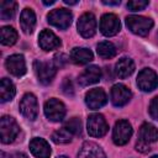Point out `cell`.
Segmentation results:
<instances>
[{
    "label": "cell",
    "instance_id": "d4e9b609",
    "mask_svg": "<svg viewBox=\"0 0 158 158\" xmlns=\"http://www.w3.org/2000/svg\"><path fill=\"white\" fill-rule=\"evenodd\" d=\"M16 9H17V4L15 1H9V0L1 1L0 2V16H1V20L7 21V20L12 19L15 16V14H16Z\"/></svg>",
    "mask_w": 158,
    "mask_h": 158
},
{
    "label": "cell",
    "instance_id": "9a60e30c",
    "mask_svg": "<svg viewBox=\"0 0 158 158\" xmlns=\"http://www.w3.org/2000/svg\"><path fill=\"white\" fill-rule=\"evenodd\" d=\"M38 44L43 51H53L60 46V40L49 30H43L38 36Z\"/></svg>",
    "mask_w": 158,
    "mask_h": 158
},
{
    "label": "cell",
    "instance_id": "8fae6325",
    "mask_svg": "<svg viewBox=\"0 0 158 158\" xmlns=\"http://www.w3.org/2000/svg\"><path fill=\"white\" fill-rule=\"evenodd\" d=\"M78 31L85 38H90L95 35V32H96V19L91 12H85L79 17Z\"/></svg>",
    "mask_w": 158,
    "mask_h": 158
},
{
    "label": "cell",
    "instance_id": "9c48e42d",
    "mask_svg": "<svg viewBox=\"0 0 158 158\" xmlns=\"http://www.w3.org/2000/svg\"><path fill=\"white\" fill-rule=\"evenodd\" d=\"M35 72H36L38 80L42 84L47 85L53 80V78L56 75V65L49 62L36 60L35 62Z\"/></svg>",
    "mask_w": 158,
    "mask_h": 158
},
{
    "label": "cell",
    "instance_id": "5bb4252c",
    "mask_svg": "<svg viewBox=\"0 0 158 158\" xmlns=\"http://www.w3.org/2000/svg\"><path fill=\"white\" fill-rule=\"evenodd\" d=\"M106 101H107V96H106L105 91L100 88L91 89L85 95V102L89 106V109H91V110L100 109L101 106H104L106 104Z\"/></svg>",
    "mask_w": 158,
    "mask_h": 158
},
{
    "label": "cell",
    "instance_id": "277c9868",
    "mask_svg": "<svg viewBox=\"0 0 158 158\" xmlns=\"http://www.w3.org/2000/svg\"><path fill=\"white\" fill-rule=\"evenodd\" d=\"M44 115L49 121L58 122L65 116V106L58 99H49L44 102Z\"/></svg>",
    "mask_w": 158,
    "mask_h": 158
},
{
    "label": "cell",
    "instance_id": "6da1fadb",
    "mask_svg": "<svg viewBox=\"0 0 158 158\" xmlns=\"http://www.w3.org/2000/svg\"><path fill=\"white\" fill-rule=\"evenodd\" d=\"M126 25L131 32L138 36H147L153 27V20L144 16L131 15L126 17Z\"/></svg>",
    "mask_w": 158,
    "mask_h": 158
},
{
    "label": "cell",
    "instance_id": "74e56055",
    "mask_svg": "<svg viewBox=\"0 0 158 158\" xmlns=\"http://www.w3.org/2000/svg\"><path fill=\"white\" fill-rule=\"evenodd\" d=\"M57 158H68V157H65V156H59V157H57Z\"/></svg>",
    "mask_w": 158,
    "mask_h": 158
},
{
    "label": "cell",
    "instance_id": "83f0119b",
    "mask_svg": "<svg viewBox=\"0 0 158 158\" xmlns=\"http://www.w3.org/2000/svg\"><path fill=\"white\" fill-rule=\"evenodd\" d=\"M148 1L146 0H132V1H128L127 2V9L130 11H139V10H143L146 6H148Z\"/></svg>",
    "mask_w": 158,
    "mask_h": 158
},
{
    "label": "cell",
    "instance_id": "484cf974",
    "mask_svg": "<svg viewBox=\"0 0 158 158\" xmlns=\"http://www.w3.org/2000/svg\"><path fill=\"white\" fill-rule=\"evenodd\" d=\"M96 52H98L99 57H101L104 59H110V58L116 56V47L111 42L104 41V42H100L98 44Z\"/></svg>",
    "mask_w": 158,
    "mask_h": 158
},
{
    "label": "cell",
    "instance_id": "44dd1931",
    "mask_svg": "<svg viewBox=\"0 0 158 158\" xmlns=\"http://www.w3.org/2000/svg\"><path fill=\"white\" fill-rule=\"evenodd\" d=\"M70 59L75 64H79V65L86 64V63L93 60V52L90 49H88V48L75 47L70 52Z\"/></svg>",
    "mask_w": 158,
    "mask_h": 158
},
{
    "label": "cell",
    "instance_id": "e575fe53",
    "mask_svg": "<svg viewBox=\"0 0 158 158\" xmlns=\"http://www.w3.org/2000/svg\"><path fill=\"white\" fill-rule=\"evenodd\" d=\"M14 158H28L25 153H16L15 156H14Z\"/></svg>",
    "mask_w": 158,
    "mask_h": 158
},
{
    "label": "cell",
    "instance_id": "f35d334b",
    "mask_svg": "<svg viewBox=\"0 0 158 158\" xmlns=\"http://www.w3.org/2000/svg\"><path fill=\"white\" fill-rule=\"evenodd\" d=\"M151 158H158V156H153V157H151Z\"/></svg>",
    "mask_w": 158,
    "mask_h": 158
},
{
    "label": "cell",
    "instance_id": "d6a6232c",
    "mask_svg": "<svg viewBox=\"0 0 158 158\" xmlns=\"http://www.w3.org/2000/svg\"><path fill=\"white\" fill-rule=\"evenodd\" d=\"M136 149L139 151V152H148L151 148H149V146H148L147 143L139 141V142H137V144H136Z\"/></svg>",
    "mask_w": 158,
    "mask_h": 158
},
{
    "label": "cell",
    "instance_id": "30bf717a",
    "mask_svg": "<svg viewBox=\"0 0 158 158\" xmlns=\"http://www.w3.org/2000/svg\"><path fill=\"white\" fill-rule=\"evenodd\" d=\"M137 85L143 91H152L158 86V77L152 69L144 68L138 73Z\"/></svg>",
    "mask_w": 158,
    "mask_h": 158
},
{
    "label": "cell",
    "instance_id": "e0dca14e",
    "mask_svg": "<svg viewBox=\"0 0 158 158\" xmlns=\"http://www.w3.org/2000/svg\"><path fill=\"white\" fill-rule=\"evenodd\" d=\"M30 149L36 158H49L51 156V147L43 138H33L30 142Z\"/></svg>",
    "mask_w": 158,
    "mask_h": 158
},
{
    "label": "cell",
    "instance_id": "4dcf8cb0",
    "mask_svg": "<svg viewBox=\"0 0 158 158\" xmlns=\"http://www.w3.org/2000/svg\"><path fill=\"white\" fill-rule=\"evenodd\" d=\"M62 88H63V91H64L65 95H68V96H69V95H70V96L73 95V93H74V91H73V85H72V81H70L68 78L64 79V81H63V84H62Z\"/></svg>",
    "mask_w": 158,
    "mask_h": 158
},
{
    "label": "cell",
    "instance_id": "ab89813d",
    "mask_svg": "<svg viewBox=\"0 0 158 158\" xmlns=\"http://www.w3.org/2000/svg\"><path fill=\"white\" fill-rule=\"evenodd\" d=\"M157 37H158V33H157Z\"/></svg>",
    "mask_w": 158,
    "mask_h": 158
},
{
    "label": "cell",
    "instance_id": "cb8c5ba5",
    "mask_svg": "<svg viewBox=\"0 0 158 158\" xmlns=\"http://www.w3.org/2000/svg\"><path fill=\"white\" fill-rule=\"evenodd\" d=\"M74 136V132L67 126L64 125L62 128L57 130L56 132H53L52 135V139L54 143H58V144H64V143H69L72 141Z\"/></svg>",
    "mask_w": 158,
    "mask_h": 158
},
{
    "label": "cell",
    "instance_id": "7402d4cb",
    "mask_svg": "<svg viewBox=\"0 0 158 158\" xmlns=\"http://www.w3.org/2000/svg\"><path fill=\"white\" fill-rule=\"evenodd\" d=\"M135 70V63L131 58L128 57H122L121 59H118V62L116 63V75L118 78H127L130 77Z\"/></svg>",
    "mask_w": 158,
    "mask_h": 158
},
{
    "label": "cell",
    "instance_id": "f546056e",
    "mask_svg": "<svg viewBox=\"0 0 158 158\" xmlns=\"http://www.w3.org/2000/svg\"><path fill=\"white\" fill-rule=\"evenodd\" d=\"M149 115L152 116V118L158 120V96L153 98L149 104Z\"/></svg>",
    "mask_w": 158,
    "mask_h": 158
},
{
    "label": "cell",
    "instance_id": "ac0fdd59",
    "mask_svg": "<svg viewBox=\"0 0 158 158\" xmlns=\"http://www.w3.org/2000/svg\"><path fill=\"white\" fill-rule=\"evenodd\" d=\"M78 158H106V156L96 143L84 142L79 149Z\"/></svg>",
    "mask_w": 158,
    "mask_h": 158
},
{
    "label": "cell",
    "instance_id": "2e32d148",
    "mask_svg": "<svg viewBox=\"0 0 158 158\" xmlns=\"http://www.w3.org/2000/svg\"><path fill=\"white\" fill-rule=\"evenodd\" d=\"M100 78H101V69L96 65H90L79 75L78 81L81 86H86L98 83Z\"/></svg>",
    "mask_w": 158,
    "mask_h": 158
},
{
    "label": "cell",
    "instance_id": "d590c367",
    "mask_svg": "<svg viewBox=\"0 0 158 158\" xmlns=\"http://www.w3.org/2000/svg\"><path fill=\"white\" fill-rule=\"evenodd\" d=\"M64 2H65V4H68V5H75L78 1H69V0H64Z\"/></svg>",
    "mask_w": 158,
    "mask_h": 158
},
{
    "label": "cell",
    "instance_id": "52a82bcc",
    "mask_svg": "<svg viewBox=\"0 0 158 158\" xmlns=\"http://www.w3.org/2000/svg\"><path fill=\"white\" fill-rule=\"evenodd\" d=\"M88 132L93 137H102L107 130V122L101 114H93L88 117Z\"/></svg>",
    "mask_w": 158,
    "mask_h": 158
},
{
    "label": "cell",
    "instance_id": "f1b7e54d",
    "mask_svg": "<svg viewBox=\"0 0 158 158\" xmlns=\"http://www.w3.org/2000/svg\"><path fill=\"white\" fill-rule=\"evenodd\" d=\"M64 125H67L73 132H74V135H80L81 133V122H80V120L78 118V117H73V118H70L68 122H65Z\"/></svg>",
    "mask_w": 158,
    "mask_h": 158
},
{
    "label": "cell",
    "instance_id": "603a6c76",
    "mask_svg": "<svg viewBox=\"0 0 158 158\" xmlns=\"http://www.w3.org/2000/svg\"><path fill=\"white\" fill-rule=\"evenodd\" d=\"M15 94H16V90H15V85L12 84V81L7 78H2L1 83H0V99H1V101L6 102V101L12 100Z\"/></svg>",
    "mask_w": 158,
    "mask_h": 158
},
{
    "label": "cell",
    "instance_id": "3957f363",
    "mask_svg": "<svg viewBox=\"0 0 158 158\" xmlns=\"http://www.w3.org/2000/svg\"><path fill=\"white\" fill-rule=\"evenodd\" d=\"M72 19H73V15L69 10L67 9H56V10H52L48 16H47V20L48 22L59 28V30H65L69 27V25L72 23Z\"/></svg>",
    "mask_w": 158,
    "mask_h": 158
},
{
    "label": "cell",
    "instance_id": "d6986e66",
    "mask_svg": "<svg viewBox=\"0 0 158 158\" xmlns=\"http://www.w3.org/2000/svg\"><path fill=\"white\" fill-rule=\"evenodd\" d=\"M20 25L25 33L30 35L33 32L35 25H36V15L31 9L26 7L22 10L21 16H20Z\"/></svg>",
    "mask_w": 158,
    "mask_h": 158
},
{
    "label": "cell",
    "instance_id": "836d02e7",
    "mask_svg": "<svg viewBox=\"0 0 158 158\" xmlns=\"http://www.w3.org/2000/svg\"><path fill=\"white\" fill-rule=\"evenodd\" d=\"M105 5H120V0H116V1H102Z\"/></svg>",
    "mask_w": 158,
    "mask_h": 158
},
{
    "label": "cell",
    "instance_id": "ffe728a7",
    "mask_svg": "<svg viewBox=\"0 0 158 158\" xmlns=\"http://www.w3.org/2000/svg\"><path fill=\"white\" fill-rule=\"evenodd\" d=\"M139 141L147 144L158 141V128L152 123H143L139 127Z\"/></svg>",
    "mask_w": 158,
    "mask_h": 158
},
{
    "label": "cell",
    "instance_id": "1f68e13d",
    "mask_svg": "<svg viewBox=\"0 0 158 158\" xmlns=\"http://www.w3.org/2000/svg\"><path fill=\"white\" fill-rule=\"evenodd\" d=\"M67 62H68V57L65 54H63V53H59V54H57L54 57V64H56V67H63V65H65Z\"/></svg>",
    "mask_w": 158,
    "mask_h": 158
},
{
    "label": "cell",
    "instance_id": "ba28073f",
    "mask_svg": "<svg viewBox=\"0 0 158 158\" xmlns=\"http://www.w3.org/2000/svg\"><path fill=\"white\" fill-rule=\"evenodd\" d=\"M121 28L118 17L115 14H105L100 19V31L104 36H115Z\"/></svg>",
    "mask_w": 158,
    "mask_h": 158
},
{
    "label": "cell",
    "instance_id": "5b68a950",
    "mask_svg": "<svg viewBox=\"0 0 158 158\" xmlns=\"http://www.w3.org/2000/svg\"><path fill=\"white\" fill-rule=\"evenodd\" d=\"M132 136V126L126 120H118L115 123L114 131H112V139L115 144L123 146L126 144Z\"/></svg>",
    "mask_w": 158,
    "mask_h": 158
},
{
    "label": "cell",
    "instance_id": "8992f818",
    "mask_svg": "<svg viewBox=\"0 0 158 158\" xmlns=\"http://www.w3.org/2000/svg\"><path fill=\"white\" fill-rule=\"evenodd\" d=\"M20 112L23 117L33 121L37 117L38 114V104H37V99L33 94L27 93L23 95V98L20 101Z\"/></svg>",
    "mask_w": 158,
    "mask_h": 158
},
{
    "label": "cell",
    "instance_id": "4316f807",
    "mask_svg": "<svg viewBox=\"0 0 158 158\" xmlns=\"http://www.w3.org/2000/svg\"><path fill=\"white\" fill-rule=\"evenodd\" d=\"M17 41V32L10 27L5 26L1 28V43L5 46H12Z\"/></svg>",
    "mask_w": 158,
    "mask_h": 158
},
{
    "label": "cell",
    "instance_id": "7c38bea8",
    "mask_svg": "<svg viewBox=\"0 0 158 158\" xmlns=\"http://www.w3.org/2000/svg\"><path fill=\"white\" fill-rule=\"evenodd\" d=\"M110 96H111V102L115 106L121 107V106H125L130 101V99L132 96V93H131V90L126 85H123V84H115L111 88Z\"/></svg>",
    "mask_w": 158,
    "mask_h": 158
},
{
    "label": "cell",
    "instance_id": "7a4b0ae2",
    "mask_svg": "<svg viewBox=\"0 0 158 158\" xmlns=\"http://www.w3.org/2000/svg\"><path fill=\"white\" fill-rule=\"evenodd\" d=\"M20 133V127L14 117L2 116L0 120V135L2 143H11Z\"/></svg>",
    "mask_w": 158,
    "mask_h": 158
},
{
    "label": "cell",
    "instance_id": "8d00e7d4",
    "mask_svg": "<svg viewBox=\"0 0 158 158\" xmlns=\"http://www.w3.org/2000/svg\"><path fill=\"white\" fill-rule=\"evenodd\" d=\"M43 4H44V5H52V4H54V0H51V1H43Z\"/></svg>",
    "mask_w": 158,
    "mask_h": 158
},
{
    "label": "cell",
    "instance_id": "4fadbf2b",
    "mask_svg": "<svg viewBox=\"0 0 158 158\" xmlns=\"http://www.w3.org/2000/svg\"><path fill=\"white\" fill-rule=\"evenodd\" d=\"M5 67H6L7 72L10 74H12L14 77H22L26 73L25 58L21 54H12V56H10L6 59V62H5Z\"/></svg>",
    "mask_w": 158,
    "mask_h": 158
}]
</instances>
